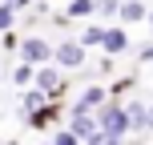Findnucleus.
<instances>
[{"label": "nucleus", "instance_id": "obj_9", "mask_svg": "<svg viewBox=\"0 0 153 145\" xmlns=\"http://www.w3.org/2000/svg\"><path fill=\"white\" fill-rule=\"evenodd\" d=\"M81 45L89 48V45H105V24H89V28L81 32Z\"/></svg>", "mask_w": 153, "mask_h": 145}, {"label": "nucleus", "instance_id": "obj_2", "mask_svg": "<svg viewBox=\"0 0 153 145\" xmlns=\"http://www.w3.org/2000/svg\"><path fill=\"white\" fill-rule=\"evenodd\" d=\"M69 129H73L76 137H81V141H89L93 133L101 129V121L93 117V109H73V121H69Z\"/></svg>", "mask_w": 153, "mask_h": 145}, {"label": "nucleus", "instance_id": "obj_8", "mask_svg": "<svg viewBox=\"0 0 153 145\" xmlns=\"http://www.w3.org/2000/svg\"><path fill=\"white\" fill-rule=\"evenodd\" d=\"M101 105H105V89H97V85H93V89H85L81 101H76V109H101Z\"/></svg>", "mask_w": 153, "mask_h": 145}, {"label": "nucleus", "instance_id": "obj_10", "mask_svg": "<svg viewBox=\"0 0 153 145\" xmlns=\"http://www.w3.org/2000/svg\"><path fill=\"white\" fill-rule=\"evenodd\" d=\"M97 12V0H73L69 4V16H93Z\"/></svg>", "mask_w": 153, "mask_h": 145}, {"label": "nucleus", "instance_id": "obj_17", "mask_svg": "<svg viewBox=\"0 0 153 145\" xmlns=\"http://www.w3.org/2000/svg\"><path fill=\"white\" fill-rule=\"evenodd\" d=\"M8 4H28V0H8Z\"/></svg>", "mask_w": 153, "mask_h": 145}, {"label": "nucleus", "instance_id": "obj_12", "mask_svg": "<svg viewBox=\"0 0 153 145\" xmlns=\"http://www.w3.org/2000/svg\"><path fill=\"white\" fill-rule=\"evenodd\" d=\"M97 12L101 16H117L121 12V0H97Z\"/></svg>", "mask_w": 153, "mask_h": 145}, {"label": "nucleus", "instance_id": "obj_19", "mask_svg": "<svg viewBox=\"0 0 153 145\" xmlns=\"http://www.w3.org/2000/svg\"><path fill=\"white\" fill-rule=\"evenodd\" d=\"M149 24H153V12H149Z\"/></svg>", "mask_w": 153, "mask_h": 145}, {"label": "nucleus", "instance_id": "obj_14", "mask_svg": "<svg viewBox=\"0 0 153 145\" xmlns=\"http://www.w3.org/2000/svg\"><path fill=\"white\" fill-rule=\"evenodd\" d=\"M0 28H12V4L0 8Z\"/></svg>", "mask_w": 153, "mask_h": 145}, {"label": "nucleus", "instance_id": "obj_4", "mask_svg": "<svg viewBox=\"0 0 153 145\" xmlns=\"http://www.w3.org/2000/svg\"><path fill=\"white\" fill-rule=\"evenodd\" d=\"M20 57H24L28 65H45L48 57H53V48H48L45 40H36V36H32V40H24V45H20Z\"/></svg>", "mask_w": 153, "mask_h": 145}, {"label": "nucleus", "instance_id": "obj_7", "mask_svg": "<svg viewBox=\"0 0 153 145\" xmlns=\"http://www.w3.org/2000/svg\"><path fill=\"white\" fill-rule=\"evenodd\" d=\"M121 24H141V20H149V8L141 4V0H121Z\"/></svg>", "mask_w": 153, "mask_h": 145}, {"label": "nucleus", "instance_id": "obj_16", "mask_svg": "<svg viewBox=\"0 0 153 145\" xmlns=\"http://www.w3.org/2000/svg\"><path fill=\"white\" fill-rule=\"evenodd\" d=\"M141 61H145V65H153V45H149V48H141Z\"/></svg>", "mask_w": 153, "mask_h": 145}, {"label": "nucleus", "instance_id": "obj_11", "mask_svg": "<svg viewBox=\"0 0 153 145\" xmlns=\"http://www.w3.org/2000/svg\"><path fill=\"white\" fill-rule=\"evenodd\" d=\"M85 145H121V137H113V133H105V129H97Z\"/></svg>", "mask_w": 153, "mask_h": 145}, {"label": "nucleus", "instance_id": "obj_6", "mask_svg": "<svg viewBox=\"0 0 153 145\" xmlns=\"http://www.w3.org/2000/svg\"><path fill=\"white\" fill-rule=\"evenodd\" d=\"M36 89L45 93V97H61V93H65L61 73H56V69H40V73H36Z\"/></svg>", "mask_w": 153, "mask_h": 145}, {"label": "nucleus", "instance_id": "obj_18", "mask_svg": "<svg viewBox=\"0 0 153 145\" xmlns=\"http://www.w3.org/2000/svg\"><path fill=\"white\" fill-rule=\"evenodd\" d=\"M149 129H153V109H149Z\"/></svg>", "mask_w": 153, "mask_h": 145}, {"label": "nucleus", "instance_id": "obj_13", "mask_svg": "<svg viewBox=\"0 0 153 145\" xmlns=\"http://www.w3.org/2000/svg\"><path fill=\"white\" fill-rule=\"evenodd\" d=\"M53 145H81V137H76L73 129H65V133H56V141Z\"/></svg>", "mask_w": 153, "mask_h": 145}, {"label": "nucleus", "instance_id": "obj_5", "mask_svg": "<svg viewBox=\"0 0 153 145\" xmlns=\"http://www.w3.org/2000/svg\"><path fill=\"white\" fill-rule=\"evenodd\" d=\"M101 48H105L109 57H117V53H125V48H129V36H125L121 24H109V28H105V45H101Z\"/></svg>", "mask_w": 153, "mask_h": 145}, {"label": "nucleus", "instance_id": "obj_3", "mask_svg": "<svg viewBox=\"0 0 153 145\" xmlns=\"http://www.w3.org/2000/svg\"><path fill=\"white\" fill-rule=\"evenodd\" d=\"M53 57H56L61 69H81V65H85V45H81V40H65Z\"/></svg>", "mask_w": 153, "mask_h": 145}, {"label": "nucleus", "instance_id": "obj_1", "mask_svg": "<svg viewBox=\"0 0 153 145\" xmlns=\"http://www.w3.org/2000/svg\"><path fill=\"white\" fill-rule=\"evenodd\" d=\"M97 121H101V129H105V133H113V137H125V133L133 129V121H129V109L113 105V101L97 109Z\"/></svg>", "mask_w": 153, "mask_h": 145}, {"label": "nucleus", "instance_id": "obj_15", "mask_svg": "<svg viewBox=\"0 0 153 145\" xmlns=\"http://www.w3.org/2000/svg\"><path fill=\"white\" fill-rule=\"evenodd\" d=\"M12 77H16V81H20V85H24V81H32V69H28V65H20V69H16Z\"/></svg>", "mask_w": 153, "mask_h": 145}]
</instances>
